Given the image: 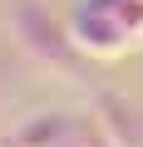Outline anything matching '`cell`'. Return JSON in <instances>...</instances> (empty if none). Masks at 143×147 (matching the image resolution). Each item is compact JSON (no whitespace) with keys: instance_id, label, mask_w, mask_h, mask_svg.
Listing matches in <instances>:
<instances>
[{"instance_id":"3957f363","label":"cell","mask_w":143,"mask_h":147,"mask_svg":"<svg viewBox=\"0 0 143 147\" xmlns=\"http://www.w3.org/2000/svg\"><path fill=\"white\" fill-rule=\"evenodd\" d=\"M94 118L104 123V132L114 137V147H143V113L128 108L123 98H99Z\"/></svg>"},{"instance_id":"7a4b0ae2","label":"cell","mask_w":143,"mask_h":147,"mask_svg":"<svg viewBox=\"0 0 143 147\" xmlns=\"http://www.w3.org/2000/svg\"><path fill=\"white\" fill-rule=\"evenodd\" d=\"M15 30H20V44L40 59V64H49V69H74V54H84L79 44H74V34H69V20L59 25V20H49V10H40V5H25L20 15H15Z\"/></svg>"},{"instance_id":"6da1fadb","label":"cell","mask_w":143,"mask_h":147,"mask_svg":"<svg viewBox=\"0 0 143 147\" xmlns=\"http://www.w3.org/2000/svg\"><path fill=\"white\" fill-rule=\"evenodd\" d=\"M69 34L94 59H118L143 44V0H79Z\"/></svg>"}]
</instances>
